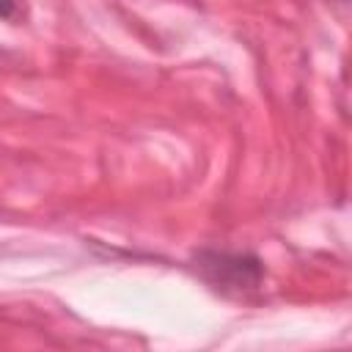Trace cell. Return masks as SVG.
I'll list each match as a JSON object with an SVG mask.
<instances>
[{
    "instance_id": "obj_2",
    "label": "cell",
    "mask_w": 352,
    "mask_h": 352,
    "mask_svg": "<svg viewBox=\"0 0 352 352\" xmlns=\"http://www.w3.org/2000/svg\"><path fill=\"white\" fill-rule=\"evenodd\" d=\"M16 14V0H0V19H11Z\"/></svg>"
},
{
    "instance_id": "obj_1",
    "label": "cell",
    "mask_w": 352,
    "mask_h": 352,
    "mask_svg": "<svg viewBox=\"0 0 352 352\" xmlns=\"http://www.w3.org/2000/svg\"><path fill=\"white\" fill-rule=\"evenodd\" d=\"M198 270L204 278L217 286V289H256L261 283L264 267L256 256L248 253H217V250H204L198 253Z\"/></svg>"
},
{
    "instance_id": "obj_3",
    "label": "cell",
    "mask_w": 352,
    "mask_h": 352,
    "mask_svg": "<svg viewBox=\"0 0 352 352\" xmlns=\"http://www.w3.org/2000/svg\"><path fill=\"white\" fill-rule=\"evenodd\" d=\"M341 3H346V0H341Z\"/></svg>"
}]
</instances>
